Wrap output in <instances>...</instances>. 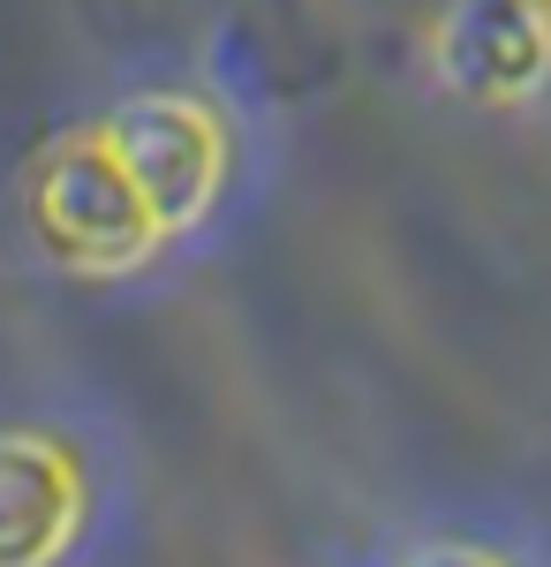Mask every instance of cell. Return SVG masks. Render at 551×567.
I'll return each instance as SVG.
<instances>
[{
	"label": "cell",
	"instance_id": "3",
	"mask_svg": "<svg viewBox=\"0 0 551 567\" xmlns=\"http://www.w3.org/2000/svg\"><path fill=\"white\" fill-rule=\"evenodd\" d=\"M98 136L122 152V167L152 197V213H159L167 235L212 205L227 152H219V130L205 106H189V99H128L122 114H106Z\"/></svg>",
	"mask_w": 551,
	"mask_h": 567
},
{
	"label": "cell",
	"instance_id": "5",
	"mask_svg": "<svg viewBox=\"0 0 551 567\" xmlns=\"http://www.w3.org/2000/svg\"><path fill=\"white\" fill-rule=\"evenodd\" d=\"M408 567H499L491 553H461V545H438V553H424V560H408Z\"/></svg>",
	"mask_w": 551,
	"mask_h": 567
},
{
	"label": "cell",
	"instance_id": "2",
	"mask_svg": "<svg viewBox=\"0 0 551 567\" xmlns=\"http://www.w3.org/2000/svg\"><path fill=\"white\" fill-rule=\"evenodd\" d=\"M430 61L446 91L476 106H513L551 76V0H454L438 16Z\"/></svg>",
	"mask_w": 551,
	"mask_h": 567
},
{
	"label": "cell",
	"instance_id": "4",
	"mask_svg": "<svg viewBox=\"0 0 551 567\" xmlns=\"http://www.w3.org/2000/svg\"><path fill=\"white\" fill-rule=\"evenodd\" d=\"M84 515L76 462L45 439H0V567H45Z\"/></svg>",
	"mask_w": 551,
	"mask_h": 567
},
{
	"label": "cell",
	"instance_id": "1",
	"mask_svg": "<svg viewBox=\"0 0 551 567\" xmlns=\"http://www.w3.org/2000/svg\"><path fill=\"white\" fill-rule=\"evenodd\" d=\"M31 219H39L45 250L61 265H84V272H128L167 235L106 136H69L45 152L39 182H31Z\"/></svg>",
	"mask_w": 551,
	"mask_h": 567
}]
</instances>
